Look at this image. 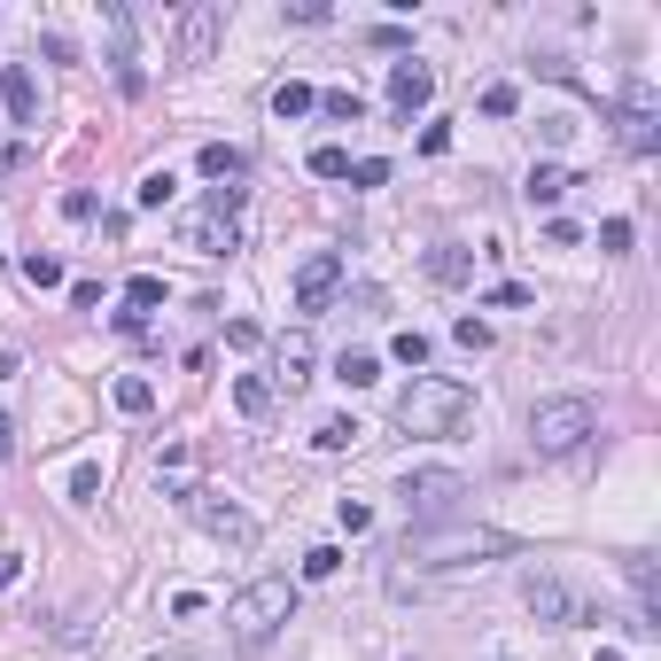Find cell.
Here are the masks:
<instances>
[{"instance_id":"obj_1","label":"cell","mask_w":661,"mask_h":661,"mask_svg":"<svg viewBox=\"0 0 661 661\" xmlns=\"http://www.w3.org/2000/svg\"><path fill=\"white\" fill-rule=\"evenodd\" d=\"M296 615V584L288 575H258L250 592H233L226 600V638L241 646V653H258V646H273L281 638V623Z\"/></svg>"},{"instance_id":"obj_2","label":"cell","mask_w":661,"mask_h":661,"mask_svg":"<svg viewBox=\"0 0 661 661\" xmlns=\"http://www.w3.org/2000/svg\"><path fill=\"white\" fill-rule=\"evenodd\" d=\"M475 421V389L444 381V374H421L404 397H397V429L404 436H459Z\"/></svg>"},{"instance_id":"obj_3","label":"cell","mask_w":661,"mask_h":661,"mask_svg":"<svg viewBox=\"0 0 661 661\" xmlns=\"http://www.w3.org/2000/svg\"><path fill=\"white\" fill-rule=\"evenodd\" d=\"M506 552H514L506 529H459V522L404 537V560H412V568H482V560H506Z\"/></svg>"},{"instance_id":"obj_4","label":"cell","mask_w":661,"mask_h":661,"mask_svg":"<svg viewBox=\"0 0 661 661\" xmlns=\"http://www.w3.org/2000/svg\"><path fill=\"white\" fill-rule=\"evenodd\" d=\"M592 436H600V404H592V397H545V404L529 412V444H537L545 459L584 452Z\"/></svg>"},{"instance_id":"obj_5","label":"cell","mask_w":661,"mask_h":661,"mask_svg":"<svg viewBox=\"0 0 661 661\" xmlns=\"http://www.w3.org/2000/svg\"><path fill=\"white\" fill-rule=\"evenodd\" d=\"M404 514H412V529H444V522H459V506H467V482L452 475V467H421V475H404Z\"/></svg>"},{"instance_id":"obj_6","label":"cell","mask_w":661,"mask_h":661,"mask_svg":"<svg viewBox=\"0 0 661 661\" xmlns=\"http://www.w3.org/2000/svg\"><path fill=\"white\" fill-rule=\"evenodd\" d=\"M522 600H529V615H537V623H552V630H575V623H607V615H600L584 592H575L568 575H552V568H529V575H522Z\"/></svg>"},{"instance_id":"obj_7","label":"cell","mask_w":661,"mask_h":661,"mask_svg":"<svg viewBox=\"0 0 661 661\" xmlns=\"http://www.w3.org/2000/svg\"><path fill=\"white\" fill-rule=\"evenodd\" d=\"M180 506H187V514H195V522H203V529H210L218 545H233V552H250V545H258V522L241 514L233 499H218V490H187Z\"/></svg>"},{"instance_id":"obj_8","label":"cell","mask_w":661,"mask_h":661,"mask_svg":"<svg viewBox=\"0 0 661 661\" xmlns=\"http://www.w3.org/2000/svg\"><path fill=\"white\" fill-rule=\"evenodd\" d=\"M623 148H630V156H653V148H661V110H653V87H646V78H630V87H623Z\"/></svg>"},{"instance_id":"obj_9","label":"cell","mask_w":661,"mask_h":661,"mask_svg":"<svg viewBox=\"0 0 661 661\" xmlns=\"http://www.w3.org/2000/svg\"><path fill=\"white\" fill-rule=\"evenodd\" d=\"M429 102H436V70H429L421 55L389 62V110H397V117H421Z\"/></svg>"},{"instance_id":"obj_10","label":"cell","mask_w":661,"mask_h":661,"mask_svg":"<svg viewBox=\"0 0 661 661\" xmlns=\"http://www.w3.org/2000/svg\"><path fill=\"white\" fill-rule=\"evenodd\" d=\"M335 288H343V258H335V250H319V258L296 265V311H327V304H335Z\"/></svg>"},{"instance_id":"obj_11","label":"cell","mask_w":661,"mask_h":661,"mask_svg":"<svg viewBox=\"0 0 661 661\" xmlns=\"http://www.w3.org/2000/svg\"><path fill=\"white\" fill-rule=\"evenodd\" d=\"M102 24H110V70H117V87H125V94H140L148 78H140V55H133V9H125V0H110Z\"/></svg>"},{"instance_id":"obj_12","label":"cell","mask_w":661,"mask_h":661,"mask_svg":"<svg viewBox=\"0 0 661 661\" xmlns=\"http://www.w3.org/2000/svg\"><path fill=\"white\" fill-rule=\"evenodd\" d=\"M218 24H226V9H218V0H195V9H180V62H210Z\"/></svg>"},{"instance_id":"obj_13","label":"cell","mask_w":661,"mask_h":661,"mask_svg":"<svg viewBox=\"0 0 661 661\" xmlns=\"http://www.w3.org/2000/svg\"><path fill=\"white\" fill-rule=\"evenodd\" d=\"M0 110H9L16 125H39V78L24 62H0Z\"/></svg>"},{"instance_id":"obj_14","label":"cell","mask_w":661,"mask_h":661,"mask_svg":"<svg viewBox=\"0 0 661 661\" xmlns=\"http://www.w3.org/2000/svg\"><path fill=\"white\" fill-rule=\"evenodd\" d=\"M180 241L195 258H233V218H210V210H195V218H180Z\"/></svg>"},{"instance_id":"obj_15","label":"cell","mask_w":661,"mask_h":661,"mask_svg":"<svg viewBox=\"0 0 661 661\" xmlns=\"http://www.w3.org/2000/svg\"><path fill=\"white\" fill-rule=\"evenodd\" d=\"M195 172H203L210 187H241V180H250V156H241L233 140H210V148L195 156Z\"/></svg>"},{"instance_id":"obj_16","label":"cell","mask_w":661,"mask_h":661,"mask_svg":"<svg viewBox=\"0 0 661 661\" xmlns=\"http://www.w3.org/2000/svg\"><path fill=\"white\" fill-rule=\"evenodd\" d=\"M156 304H163V281H156V273H133V281H125V311H117V327H125V335H140Z\"/></svg>"},{"instance_id":"obj_17","label":"cell","mask_w":661,"mask_h":661,"mask_svg":"<svg viewBox=\"0 0 661 661\" xmlns=\"http://www.w3.org/2000/svg\"><path fill=\"white\" fill-rule=\"evenodd\" d=\"M156 482H163V499H187V490H195V444L156 452Z\"/></svg>"},{"instance_id":"obj_18","label":"cell","mask_w":661,"mask_h":661,"mask_svg":"<svg viewBox=\"0 0 661 661\" xmlns=\"http://www.w3.org/2000/svg\"><path fill=\"white\" fill-rule=\"evenodd\" d=\"M311 366H319V351H311L304 327H296V335H281V389H304V381H311Z\"/></svg>"},{"instance_id":"obj_19","label":"cell","mask_w":661,"mask_h":661,"mask_svg":"<svg viewBox=\"0 0 661 661\" xmlns=\"http://www.w3.org/2000/svg\"><path fill=\"white\" fill-rule=\"evenodd\" d=\"M568 187H575V180H568V163H537V172H529V187H522V195H529V210H552V203L568 195Z\"/></svg>"},{"instance_id":"obj_20","label":"cell","mask_w":661,"mask_h":661,"mask_svg":"<svg viewBox=\"0 0 661 661\" xmlns=\"http://www.w3.org/2000/svg\"><path fill=\"white\" fill-rule=\"evenodd\" d=\"M475 273V258L459 250V241H444V250H429V281H444V288H459Z\"/></svg>"},{"instance_id":"obj_21","label":"cell","mask_w":661,"mask_h":661,"mask_svg":"<svg viewBox=\"0 0 661 661\" xmlns=\"http://www.w3.org/2000/svg\"><path fill=\"white\" fill-rule=\"evenodd\" d=\"M358 436H366V429H358V421H351V412H327V421H319V429H311V444H319V452H351V444H358Z\"/></svg>"},{"instance_id":"obj_22","label":"cell","mask_w":661,"mask_h":661,"mask_svg":"<svg viewBox=\"0 0 661 661\" xmlns=\"http://www.w3.org/2000/svg\"><path fill=\"white\" fill-rule=\"evenodd\" d=\"M335 381H343V389H374V381H381V358H374V351H343V358H335Z\"/></svg>"},{"instance_id":"obj_23","label":"cell","mask_w":661,"mask_h":661,"mask_svg":"<svg viewBox=\"0 0 661 661\" xmlns=\"http://www.w3.org/2000/svg\"><path fill=\"white\" fill-rule=\"evenodd\" d=\"M311 172H319V180H351V148H343V140H319V148H311Z\"/></svg>"},{"instance_id":"obj_24","label":"cell","mask_w":661,"mask_h":661,"mask_svg":"<svg viewBox=\"0 0 661 661\" xmlns=\"http://www.w3.org/2000/svg\"><path fill=\"white\" fill-rule=\"evenodd\" d=\"M110 397H117V412H148V404H156V381H140V374H117V389H110Z\"/></svg>"},{"instance_id":"obj_25","label":"cell","mask_w":661,"mask_h":661,"mask_svg":"<svg viewBox=\"0 0 661 661\" xmlns=\"http://www.w3.org/2000/svg\"><path fill=\"white\" fill-rule=\"evenodd\" d=\"M304 110H319V94L304 87V78H288V87L273 94V117H304Z\"/></svg>"},{"instance_id":"obj_26","label":"cell","mask_w":661,"mask_h":661,"mask_svg":"<svg viewBox=\"0 0 661 661\" xmlns=\"http://www.w3.org/2000/svg\"><path fill=\"white\" fill-rule=\"evenodd\" d=\"M24 281H32V288H62V258L32 250V258H24Z\"/></svg>"},{"instance_id":"obj_27","label":"cell","mask_w":661,"mask_h":661,"mask_svg":"<svg viewBox=\"0 0 661 661\" xmlns=\"http://www.w3.org/2000/svg\"><path fill=\"white\" fill-rule=\"evenodd\" d=\"M233 404H241V412H265V404H273V381H258V374H241V381H233Z\"/></svg>"},{"instance_id":"obj_28","label":"cell","mask_w":661,"mask_h":661,"mask_svg":"<svg viewBox=\"0 0 661 661\" xmlns=\"http://www.w3.org/2000/svg\"><path fill=\"white\" fill-rule=\"evenodd\" d=\"M172 187H180L172 172H148V180H140L133 195H140V210H163V203H172Z\"/></svg>"},{"instance_id":"obj_29","label":"cell","mask_w":661,"mask_h":661,"mask_svg":"<svg viewBox=\"0 0 661 661\" xmlns=\"http://www.w3.org/2000/svg\"><path fill=\"white\" fill-rule=\"evenodd\" d=\"M319 110H327V117H343V125H358V117H366V102H358L351 87H335V94H319Z\"/></svg>"},{"instance_id":"obj_30","label":"cell","mask_w":661,"mask_h":661,"mask_svg":"<svg viewBox=\"0 0 661 661\" xmlns=\"http://www.w3.org/2000/svg\"><path fill=\"white\" fill-rule=\"evenodd\" d=\"M404 366H429V335H421V327H397V343H389Z\"/></svg>"},{"instance_id":"obj_31","label":"cell","mask_w":661,"mask_h":661,"mask_svg":"<svg viewBox=\"0 0 661 661\" xmlns=\"http://www.w3.org/2000/svg\"><path fill=\"white\" fill-rule=\"evenodd\" d=\"M335 568H343V552H335V545H311V552H304V575H311V584H327Z\"/></svg>"},{"instance_id":"obj_32","label":"cell","mask_w":661,"mask_h":661,"mask_svg":"<svg viewBox=\"0 0 661 661\" xmlns=\"http://www.w3.org/2000/svg\"><path fill=\"white\" fill-rule=\"evenodd\" d=\"M514 110H522L514 87H490V94H482V117H514Z\"/></svg>"},{"instance_id":"obj_33","label":"cell","mask_w":661,"mask_h":661,"mask_svg":"<svg viewBox=\"0 0 661 661\" xmlns=\"http://www.w3.org/2000/svg\"><path fill=\"white\" fill-rule=\"evenodd\" d=\"M600 250H607V258L630 250V218H607V226H600Z\"/></svg>"},{"instance_id":"obj_34","label":"cell","mask_w":661,"mask_h":661,"mask_svg":"<svg viewBox=\"0 0 661 661\" xmlns=\"http://www.w3.org/2000/svg\"><path fill=\"white\" fill-rule=\"evenodd\" d=\"M94 490H102V467H78V475H70V499H78V506H94Z\"/></svg>"},{"instance_id":"obj_35","label":"cell","mask_w":661,"mask_h":661,"mask_svg":"<svg viewBox=\"0 0 661 661\" xmlns=\"http://www.w3.org/2000/svg\"><path fill=\"white\" fill-rule=\"evenodd\" d=\"M389 180V163L381 156H366V163H351V187H381Z\"/></svg>"},{"instance_id":"obj_36","label":"cell","mask_w":661,"mask_h":661,"mask_svg":"<svg viewBox=\"0 0 661 661\" xmlns=\"http://www.w3.org/2000/svg\"><path fill=\"white\" fill-rule=\"evenodd\" d=\"M452 335H459V351H490V327H482V319H459Z\"/></svg>"},{"instance_id":"obj_37","label":"cell","mask_w":661,"mask_h":661,"mask_svg":"<svg viewBox=\"0 0 661 661\" xmlns=\"http://www.w3.org/2000/svg\"><path fill=\"white\" fill-rule=\"evenodd\" d=\"M490 304H499V311H522V304H529V288H522V281H499V288H490Z\"/></svg>"},{"instance_id":"obj_38","label":"cell","mask_w":661,"mask_h":661,"mask_svg":"<svg viewBox=\"0 0 661 661\" xmlns=\"http://www.w3.org/2000/svg\"><path fill=\"white\" fill-rule=\"evenodd\" d=\"M343 529H351V537H366V529H374V514H366L358 499H343Z\"/></svg>"},{"instance_id":"obj_39","label":"cell","mask_w":661,"mask_h":661,"mask_svg":"<svg viewBox=\"0 0 661 661\" xmlns=\"http://www.w3.org/2000/svg\"><path fill=\"white\" fill-rule=\"evenodd\" d=\"M9 459H16V421L0 412V467H9Z\"/></svg>"},{"instance_id":"obj_40","label":"cell","mask_w":661,"mask_h":661,"mask_svg":"<svg viewBox=\"0 0 661 661\" xmlns=\"http://www.w3.org/2000/svg\"><path fill=\"white\" fill-rule=\"evenodd\" d=\"M16 568H24V552H0V592L16 584Z\"/></svg>"},{"instance_id":"obj_41","label":"cell","mask_w":661,"mask_h":661,"mask_svg":"<svg viewBox=\"0 0 661 661\" xmlns=\"http://www.w3.org/2000/svg\"><path fill=\"white\" fill-rule=\"evenodd\" d=\"M16 163H24V148H0V172H16Z\"/></svg>"},{"instance_id":"obj_42","label":"cell","mask_w":661,"mask_h":661,"mask_svg":"<svg viewBox=\"0 0 661 661\" xmlns=\"http://www.w3.org/2000/svg\"><path fill=\"white\" fill-rule=\"evenodd\" d=\"M0 374H16V351H9V343H0Z\"/></svg>"},{"instance_id":"obj_43","label":"cell","mask_w":661,"mask_h":661,"mask_svg":"<svg viewBox=\"0 0 661 661\" xmlns=\"http://www.w3.org/2000/svg\"><path fill=\"white\" fill-rule=\"evenodd\" d=\"M156 661H195V653H156Z\"/></svg>"},{"instance_id":"obj_44","label":"cell","mask_w":661,"mask_h":661,"mask_svg":"<svg viewBox=\"0 0 661 661\" xmlns=\"http://www.w3.org/2000/svg\"><path fill=\"white\" fill-rule=\"evenodd\" d=\"M600 661H623V653H600Z\"/></svg>"}]
</instances>
